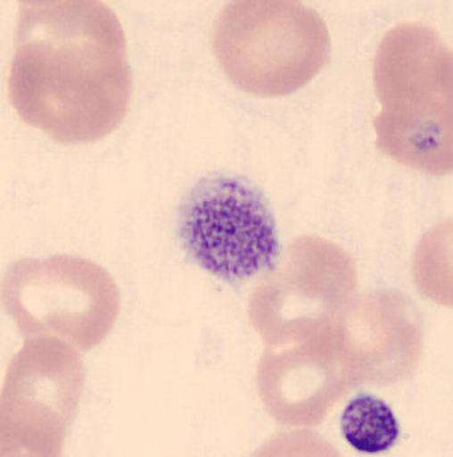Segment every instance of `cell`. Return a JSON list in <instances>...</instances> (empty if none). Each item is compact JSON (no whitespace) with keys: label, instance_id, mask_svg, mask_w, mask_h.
Returning a JSON list of instances; mask_svg holds the SVG:
<instances>
[{"label":"cell","instance_id":"cell-1","mask_svg":"<svg viewBox=\"0 0 453 457\" xmlns=\"http://www.w3.org/2000/svg\"><path fill=\"white\" fill-rule=\"evenodd\" d=\"M7 86L17 115L58 143L112 133L133 94L118 15L97 0H23Z\"/></svg>","mask_w":453,"mask_h":457},{"label":"cell","instance_id":"cell-2","mask_svg":"<svg viewBox=\"0 0 453 457\" xmlns=\"http://www.w3.org/2000/svg\"><path fill=\"white\" fill-rule=\"evenodd\" d=\"M452 69L451 51L431 27L404 21L385 35L375 63L383 153L424 173L452 170Z\"/></svg>","mask_w":453,"mask_h":457},{"label":"cell","instance_id":"cell-3","mask_svg":"<svg viewBox=\"0 0 453 457\" xmlns=\"http://www.w3.org/2000/svg\"><path fill=\"white\" fill-rule=\"evenodd\" d=\"M212 41L228 78L262 96L304 87L330 54L325 21L291 0L229 2L217 18Z\"/></svg>","mask_w":453,"mask_h":457},{"label":"cell","instance_id":"cell-4","mask_svg":"<svg viewBox=\"0 0 453 457\" xmlns=\"http://www.w3.org/2000/svg\"><path fill=\"white\" fill-rule=\"evenodd\" d=\"M2 300L27 338L54 337L82 352L106 338L120 310L111 275L66 254L13 263L3 278Z\"/></svg>","mask_w":453,"mask_h":457},{"label":"cell","instance_id":"cell-5","mask_svg":"<svg viewBox=\"0 0 453 457\" xmlns=\"http://www.w3.org/2000/svg\"><path fill=\"white\" fill-rule=\"evenodd\" d=\"M179 233L192 259L223 280H246L271 269L280 251L265 197L241 178L202 179L180 211Z\"/></svg>","mask_w":453,"mask_h":457},{"label":"cell","instance_id":"cell-6","mask_svg":"<svg viewBox=\"0 0 453 457\" xmlns=\"http://www.w3.org/2000/svg\"><path fill=\"white\" fill-rule=\"evenodd\" d=\"M84 382L81 359L69 343L54 337L27 340L3 387V455H58Z\"/></svg>","mask_w":453,"mask_h":457},{"label":"cell","instance_id":"cell-7","mask_svg":"<svg viewBox=\"0 0 453 457\" xmlns=\"http://www.w3.org/2000/svg\"><path fill=\"white\" fill-rule=\"evenodd\" d=\"M342 436L361 453L391 450L400 435L399 423L391 408L381 398L359 395L349 402L340 419Z\"/></svg>","mask_w":453,"mask_h":457}]
</instances>
